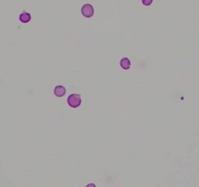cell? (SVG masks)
<instances>
[{"instance_id":"cell-1","label":"cell","mask_w":199,"mask_h":187,"mask_svg":"<svg viewBox=\"0 0 199 187\" xmlns=\"http://www.w3.org/2000/svg\"><path fill=\"white\" fill-rule=\"evenodd\" d=\"M67 103H68V105L73 107V108L78 107L81 104L80 96H79V95H76V94L70 95V96L67 98Z\"/></svg>"},{"instance_id":"cell-2","label":"cell","mask_w":199,"mask_h":187,"mask_svg":"<svg viewBox=\"0 0 199 187\" xmlns=\"http://www.w3.org/2000/svg\"><path fill=\"white\" fill-rule=\"evenodd\" d=\"M81 13L85 18H90L93 16L94 14V8L91 4H85L83 5L82 9H81Z\"/></svg>"},{"instance_id":"cell-3","label":"cell","mask_w":199,"mask_h":187,"mask_svg":"<svg viewBox=\"0 0 199 187\" xmlns=\"http://www.w3.org/2000/svg\"><path fill=\"white\" fill-rule=\"evenodd\" d=\"M54 94L57 97H63L65 94V89L63 86H57L54 90Z\"/></svg>"},{"instance_id":"cell-4","label":"cell","mask_w":199,"mask_h":187,"mask_svg":"<svg viewBox=\"0 0 199 187\" xmlns=\"http://www.w3.org/2000/svg\"><path fill=\"white\" fill-rule=\"evenodd\" d=\"M30 19H31V16H30V14H29L27 12H22V14L20 15V20H21L22 22H24V24L29 22Z\"/></svg>"},{"instance_id":"cell-5","label":"cell","mask_w":199,"mask_h":187,"mask_svg":"<svg viewBox=\"0 0 199 187\" xmlns=\"http://www.w3.org/2000/svg\"><path fill=\"white\" fill-rule=\"evenodd\" d=\"M120 65H121V67L123 69H126V70H127V69H129L130 66H131L130 60H129V58H123L120 61Z\"/></svg>"},{"instance_id":"cell-6","label":"cell","mask_w":199,"mask_h":187,"mask_svg":"<svg viewBox=\"0 0 199 187\" xmlns=\"http://www.w3.org/2000/svg\"><path fill=\"white\" fill-rule=\"evenodd\" d=\"M142 4L144 5V6H149V5H150L152 3V0H142Z\"/></svg>"},{"instance_id":"cell-7","label":"cell","mask_w":199,"mask_h":187,"mask_svg":"<svg viewBox=\"0 0 199 187\" xmlns=\"http://www.w3.org/2000/svg\"><path fill=\"white\" fill-rule=\"evenodd\" d=\"M86 187H96V186H95V184H93V183H90V184H88V185L86 186Z\"/></svg>"}]
</instances>
